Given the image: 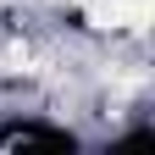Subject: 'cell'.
Segmentation results:
<instances>
[{"mask_svg":"<svg viewBox=\"0 0 155 155\" xmlns=\"http://www.w3.org/2000/svg\"><path fill=\"white\" fill-rule=\"evenodd\" d=\"M94 28H150L155 0H83Z\"/></svg>","mask_w":155,"mask_h":155,"instance_id":"6da1fadb","label":"cell"}]
</instances>
